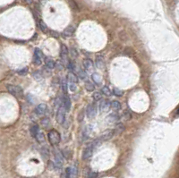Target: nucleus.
Returning a JSON list of instances; mask_svg holds the SVG:
<instances>
[{
	"instance_id": "f257e3e1",
	"label": "nucleus",
	"mask_w": 179,
	"mask_h": 178,
	"mask_svg": "<svg viewBox=\"0 0 179 178\" xmlns=\"http://www.w3.org/2000/svg\"><path fill=\"white\" fill-rule=\"evenodd\" d=\"M47 138H48V141H49L50 144L54 145V146L55 145H58L61 140L59 133L56 130H54V129L49 131V133H48V134H47Z\"/></svg>"
},
{
	"instance_id": "f03ea898",
	"label": "nucleus",
	"mask_w": 179,
	"mask_h": 178,
	"mask_svg": "<svg viewBox=\"0 0 179 178\" xmlns=\"http://www.w3.org/2000/svg\"><path fill=\"white\" fill-rule=\"evenodd\" d=\"M6 88H7V91H9V93L14 97H22V95H23V91L20 86L7 84Z\"/></svg>"
},
{
	"instance_id": "7ed1b4c3",
	"label": "nucleus",
	"mask_w": 179,
	"mask_h": 178,
	"mask_svg": "<svg viewBox=\"0 0 179 178\" xmlns=\"http://www.w3.org/2000/svg\"><path fill=\"white\" fill-rule=\"evenodd\" d=\"M56 121L58 123L61 125L64 124L66 121V109L63 106H60L58 109V113H56Z\"/></svg>"
},
{
	"instance_id": "20e7f679",
	"label": "nucleus",
	"mask_w": 179,
	"mask_h": 178,
	"mask_svg": "<svg viewBox=\"0 0 179 178\" xmlns=\"http://www.w3.org/2000/svg\"><path fill=\"white\" fill-rule=\"evenodd\" d=\"M93 150H94V148L92 146V144L90 143L88 146L83 150V154H82V159L83 160H87L89 159L90 158L92 157V153H93Z\"/></svg>"
},
{
	"instance_id": "39448f33",
	"label": "nucleus",
	"mask_w": 179,
	"mask_h": 178,
	"mask_svg": "<svg viewBox=\"0 0 179 178\" xmlns=\"http://www.w3.org/2000/svg\"><path fill=\"white\" fill-rule=\"evenodd\" d=\"M97 108L95 104H90L86 108V113L89 118H93L96 116Z\"/></svg>"
},
{
	"instance_id": "423d86ee",
	"label": "nucleus",
	"mask_w": 179,
	"mask_h": 178,
	"mask_svg": "<svg viewBox=\"0 0 179 178\" xmlns=\"http://www.w3.org/2000/svg\"><path fill=\"white\" fill-rule=\"evenodd\" d=\"M62 102H63V107L64 108L66 111V112L70 111L71 107H72V102H71L70 97H69L67 94H64V98H63Z\"/></svg>"
},
{
	"instance_id": "0eeeda50",
	"label": "nucleus",
	"mask_w": 179,
	"mask_h": 178,
	"mask_svg": "<svg viewBox=\"0 0 179 178\" xmlns=\"http://www.w3.org/2000/svg\"><path fill=\"white\" fill-rule=\"evenodd\" d=\"M47 105L46 104H44V103H40V104H39L38 106L36 107V108H35V113L38 115V116H44L45 115V113H46V111H47Z\"/></svg>"
},
{
	"instance_id": "6e6552de",
	"label": "nucleus",
	"mask_w": 179,
	"mask_h": 178,
	"mask_svg": "<svg viewBox=\"0 0 179 178\" xmlns=\"http://www.w3.org/2000/svg\"><path fill=\"white\" fill-rule=\"evenodd\" d=\"M115 130H108V131H106L100 138L102 141H109L110 139L113 138V136L114 134H115Z\"/></svg>"
},
{
	"instance_id": "1a4fd4ad",
	"label": "nucleus",
	"mask_w": 179,
	"mask_h": 178,
	"mask_svg": "<svg viewBox=\"0 0 179 178\" xmlns=\"http://www.w3.org/2000/svg\"><path fill=\"white\" fill-rule=\"evenodd\" d=\"M68 53H69V50H68L67 47L64 44H61V46H60V58L64 61L66 60Z\"/></svg>"
},
{
	"instance_id": "9d476101",
	"label": "nucleus",
	"mask_w": 179,
	"mask_h": 178,
	"mask_svg": "<svg viewBox=\"0 0 179 178\" xmlns=\"http://www.w3.org/2000/svg\"><path fill=\"white\" fill-rule=\"evenodd\" d=\"M75 30V27H74V26H72V25H70V26L66 27V29H64V30H63V33H62V34H63L64 37L69 38V37H71V36L74 35Z\"/></svg>"
},
{
	"instance_id": "9b49d317",
	"label": "nucleus",
	"mask_w": 179,
	"mask_h": 178,
	"mask_svg": "<svg viewBox=\"0 0 179 178\" xmlns=\"http://www.w3.org/2000/svg\"><path fill=\"white\" fill-rule=\"evenodd\" d=\"M96 66L98 68H100L102 69L104 67V64H105V61H104V56L102 55H98L96 56Z\"/></svg>"
},
{
	"instance_id": "f8f14e48",
	"label": "nucleus",
	"mask_w": 179,
	"mask_h": 178,
	"mask_svg": "<svg viewBox=\"0 0 179 178\" xmlns=\"http://www.w3.org/2000/svg\"><path fill=\"white\" fill-rule=\"evenodd\" d=\"M99 108L101 111H107L110 108V102L108 99H104L101 102H100Z\"/></svg>"
},
{
	"instance_id": "ddd939ff",
	"label": "nucleus",
	"mask_w": 179,
	"mask_h": 178,
	"mask_svg": "<svg viewBox=\"0 0 179 178\" xmlns=\"http://www.w3.org/2000/svg\"><path fill=\"white\" fill-rule=\"evenodd\" d=\"M67 81L70 83H78V78H77V75L75 74V72H69L67 74Z\"/></svg>"
},
{
	"instance_id": "4468645a",
	"label": "nucleus",
	"mask_w": 179,
	"mask_h": 178,
	"mask_svg": "<svg viewBox=\"0 0 179 178\" xmlns=\"http://www.w3.org/2000/svg\"><path fill=\"white\" fill-rule=\"evenodd\" d=\"M39 126L36 124H33V125H31V127H30V133H31V135L33 137V138H35L36 135L39 133Z\"/></svg>"
},
{
	"instance_id": "2eb2a0df",
	"label": "nucleus",
	"mask_w": 179,
	"mask_h": 178,
	"mask_svg": "<svg viewBox=\"0 0 179 178\" xmlns=\"http://www.w3.org/2000/svg\"><path fill=\"white\" fill-rule=\"evenodd\" d=\"M92 81L93 82L98 85V86H100L101 83H102V79H101V76L97 74V72H94V74H92Z\"/></svg>"
},
{
	"instance_id": "dca6fc26",
	"label": "nucleus",
	"mask_w": 179,
	"mask_h": 178,
	"mask_svg": "<svg viewBox=\"0 0 179 178\" xmlns=\"http://www.w3.org/2000/svg\"><path fill=\"white\" fill-rule=\"evenodd\" d=\"M110 108H111L112 109H114V110L118 111V110L121 109L122 105H121V103H120L119 101H117V100H113V101L110 102Z\"/></svg>"
},
{
	"instance_id": "f3484780",
	"label": "nucleus",
	"mask_w": 179,
	"mask_h": 178,
	"mask_svg": "<svg viewBox=\"0 0 179 178\" xmlns=\"http://www.w3.org/2000/svg\"><path fill=\"white\" fill-rule=\"evenodd\" d=\"M45 64H46V67L47 69H54L55 66H56L55 62L51 58H47L45 59Z\"/></svg>"
},
{
	"instance_id": "a211bd4d",
	"label": "nucleus",
	"mask_w": 179,
	"mask_h": 178,
	"mask_svg": "<svg viewBox=\"0 0 179 178\" xmlns=\"http://www.w3.org/2000/svg\"><path fill=\"white\" fill-rule=\"evenodd\" d=\"M40 155H41V157L45 160H47L48 158H49V150H47V148L43 147L41 150H40Z\"/></svg>"
},
{
	"instance_id": "6ab92c4d",
	"label": "nucleus",
	"mask_w": 179,
	"mask_h": 178,
	"mask_svg": "<svg viewBox=\"0 0 179 178\" xmlns=\"http://www.w3.org/2000/svg\"><path fill=\"white\" fill-rule=\"evenodd\" d=\"M37 22H38V26H39V28L43 32H47L48 31V29H47V25H46V23L42 21V20H38L37 21Z\"/></svg>"
},
{
	"instance_id": "aec40b11",
	"label": "nucleus",
	"mask_w": 179,
	"mask_h": 178,
	"mask_svg": "<svg viewBox=\"0 0 179 178\" xmlns=\"http://www.w3.org/2000/svg\"><path fill=\"white\" fill-rule=\"evenodd\" d=\"M83 67L86 69V70H89V69H92V66H93V63L91 59H84L83 61Z\"/></svg>"
},
{
	"instance_id": "412c9836",
	"label": "nucleus",
	"mask_w": 179,
	"mask_h": 178,
	"mask_svg": "<svg viewBox=\"0 0 179 178\" xmlns=\"http://www.w3.org/2000/svg\"><path fill=\"white\" fill-rule=\"evenodd\" d=\"M125 130V127L124 125V124L122 123H117V125H116V128H115V133H124Z\"/></svg>"
},
{
	"instance_id": "4be33fe9",
	"label": "nucleus",
	"mask_w": 179,
	"mask_h": 178,
	"mask_svg": "<svg viewBox=\"0 0 179 178\" xmlns=\"http://www.w3.org/2000/svg\"><path fill=\"white\" fill-rule=\"evenodd\" d=\"M85 88H86V90L87 91L89 92H92L95 90V86L94 84L91 82V81H86V83H85Z\"/></svg>"
},
{
	"instance_id": "5701e85b",
	"label": "nucleus",
	"mask_w": 179,
	"mask_h": 178,
	"mask_svg": "<svg viewBox=\"0 0 179 178\" xmlns=\"http://www.w3.org/2000/svg\"><path fill=\"white\" fill-rule=\"evenodd\" d=\"M61 89H62V91H63L64 94H67L68 85H67V83H66V79H62V80H61Z\"/></svg>"
},
{
	"instance_id": "b1692460",
	"label": "nucleus",
	"mask_w": 179,
	"mask_h": 178,
	"mask_svg": "<svg viewBox=\"0 0 179 178\" xmlns=\"http://www.w3.org/2000/svg\"><path fill=\"white\" fill-rule=\"evenodd\" d=\"M108 118H109L110 122H117V121H118L120 119V116L118 114H117V113H112V114H110L108 116Z\"/></svg>"
},
{
	"instance_id": "393cba45",
	"label": "nucleus",
	"mask_w": 179,
	"mask_h": 178,
	"mask_svg": "<svg viewBox=\"0 0 179 178\" xmlns=\"http://www.w3.org/2000/svg\"><path fill=\"white\" fill-rule=\"evenodd\" d=\"M36 140L39 143H43L45 141V136H44V133H41V132H39V133L36 135Z\"/></svg>"
},
{
	"instance_id": "a878e982",
	"label": "nucleus",
	"mask_w": 179,
	"mask_h": 178,
	"mask_svg": "<svg viewBox=\"0 0 179 178\" xmlns=\"http://www.w3.org/2000/svg\"><path fill=\"white\" fill-rule=\"evenodd\" d=\"M32 77L36 81H38V82H39V81L42 80V72H40L39 71H35L33 74H32Z\"/></svg>"
},
{
	"instance_id": "bb28decb",
	"label": "nucleus",
	"mask_w": 179,
	"mask_h": 178,
	"mask_svg": "<svg viewBox=\"0 0 179 178\" xmlns=\"http://www.w3.org/2000/svg\"><path fill=\"white\" fill-rule=\"evenodd\" d=\"M41 61H42V58H40L39 56L36 55H33V59H32V63L36 66H40L41 64Z\"/></svg>"
},
{
	"instance_id": "cd10ccee",
	"label": "nucleus",
	"mask_w": 179,
	"mask_h": 178,
	"mask_svg": "<svg viewBox=\"0 0 179 178\" xmlns=\"http://www.w3.org/2000/svg\"><path fill=\"white\" fill-rule=\"evenodd\" d=\"M113 94L117 96V97H122L124 95V91L120 90V89H118V88H114L113 89Z\"/></svg>"
},
{
	"instance_id": "c85d7f7f",
	"label": "nucleus",
	"mask_w": 179,
	"mask_h": 178,
	"mask_svg": "<svg viewBox=\"0 0 179 178\" xmlns=\"http://www.w3.org/2000/svg\"><path fill=\"white\" fill-rule=\"evenodd\" d=\"M101 93L103 95H106V96H110L111 95V91L109 90V88L108 86H104L101 89Z\"/></svg>"
},
{
	"instance_id": "c756f323",
	"label": "nucleus",
	"mask_w": 179,
	"mask_h": 178,
	"mask_svg": "<svg viewBox=\"0 0 179 178\" xmlns=\"http://www.w3.org/2000/svg\"><path fill=\"white\" fill-rule=\"evenodd\" d=\"M124 116L126 120H131L132 117H133V115H132L131 111H130L129 109H125L124 111Z\"/></svg>"
},
{
	"instance_id": "7c9ffc66",
	"label": "nucleus",
	"mask_w": 179,
	"mask_h": 178,
	"mask_svg": "<svg viewBox=\"0 0 179 178\" xmlns=\"http://www.w3.org/2000/svg\"><path fill=\"white\" fill-rule=\"evenodd\" d=\"M49 124H50V120H49V118H48V117H44V118L41 119V125H42L45 128L48 127Z\"/></svg>"
},
{
	"instance_id": "2f4dec72",
	"label": "nucleus",
	"mask_w": 179,
	"mask_h": 178,
	"mask_svg": "<svg viewBox=\"0 0 179 178\" xmlns=\"http://www.w3.org/2000/svg\"><path fill=\"white\" fill-rule=\"evenodd\" d=\"M92 97H93V99H94L95 101L101 100V99H102V95H101V93L99 92V91L94 92V94L92 95Z\"/></svg>"
},
{
	"instance_id": "473e14b6",
	"label": "nucleus",
	"mask_w": 179,
	"mask_h": 178,
	"mask_svg": "<svg viewBox=\"0 0 179 178\" xmlns=\"http://www.w3.org/2000/svg\"><path fill=\"white\" fill-rule=\"evenodd\" d=\"M34 55H36L39 56L40 58H44V55H43L42 51L40 50L39 47H36L35 49H34Z\"/></svg>"
},
{
	"instance_id": "72a5a7b5",
	"label": "nucleus",
	"mask_w": 179,
	"mask_h": 178,
	"mask_svg": "<svg viewBox=\"0 0 179 178\" xmlns=\"http://www.w3.org/2000/svg\"><path fill=\"white\" fill-rule=\"evenodd\" d=\"M70 54L72 55V58H77V56H78V52H77V50L75 49V48H71V49H70Z\"/></svg>"
},
{
	"instance_id": "f704fd0d",
	"label": "nucleus",
	"mask_w": 179,
	"mask_h": 178,
	"mask_svg": "<svg viewBox=\"0 0 179 178\" xmlns=\"http://www.w3.org/2000/svg\"><path fill=\"white\" fill-rule=\"evenodd\" d=\"M28 72V67H24L23 69L18 71V74L19 75H25Z\"/></svg>"
},
{
	"instance_id": "c9c22d12",
	"label": "nucleus",
	"mask_w": 179,
	"mask_h": 178,
	"mask_svg": "<svg viewBox=\"0 0 179 178\" xmlns=\"http://www.w3.org/2000/svg\"><path fill=\"white\" fill-rule=\"evenodd\" d=\"M79 76L81 77V79L84 80V79L87 77V74H86V72H85L83 70H80V71H79Z\"/></svg>"
},
{
	"instance_id": "e433bc0d",
	"label": "nucleus",
	"mask_w": 179,
	"mask_h": 178,
	"mask_svg": "<svg viewBox=\"0 0 179 178\" xmlns=\"http://www.w3.org/2000/svg\"><path fill=\"white\" fill-rule=\"evenodd\" d=\"M68 89H69L71 91H76V85H75V83H69Z\"/></svg>"
},
{
	"instance_id": "4c0bfd02",
	"label": "nucleus",
	"mask_w": 179,
	"mask_h": 178,
	"mask_svg": "<svg viewBox=\"0 0 179 178\" xmlns=\"http://www.w3.org/2000/svg\"><path fill=\"white\" fill-rule=\"evenodd\" d=\"M68 69L71 71V72H73L75 70V64L73 63V62H68Z\"/></svg>"
},
{
	"instance_id": "58836bf2",
	"label": "nucleus",
	"mask_w": 179,
	"mask_h": 178,
	"mask_svg": "<svg viewBox=\"0 0 179 178\" xmlns=\"http://www.w3.org/2000/svg\"><path fill=\"white\" fill-rule=\"evenodd\" d=\"M50 32H51V34H52L55 38H58V32H55V31H53V30H51Z\"/></svg>"
},
{
	"instance_id": "ea45409f",
	"label": "nucleus",
	"mask_w": 179,
	"mask_h": 178,
	"mask_svg": "<svg viewBox=\"0 0 179 178\" xmlns=\"http://www.w3.org/2000/svg\"><path fill=\"white\" fill-rule=\"evenodd\" d=\"M25 2H26V3H28V4H31L32 0H25Z\"/></svg>"
}]
</instances>
